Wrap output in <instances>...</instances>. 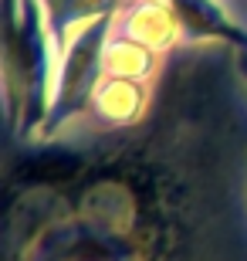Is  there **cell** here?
<instances>
[{
  "label": "cell",
  "mask_w": 247,
  "mask_h": 261,
  "mask_svg": "<svg viewBox=\"0 0 247 261\" xmlns=\"http://www.w3.org/2000/svg\"><path fill=\"white\" fill-rule=\"evenodd\" d=\"M240 48L162 55L139 122L7 143L0 261H247Z\"/></svg>",
  "instance_id": "obj_1"
},
{
  "label": "cell",
  "mask_w": 247,
  "mask_h": 261,
  "mask_svg": "<svg viewBox=\"0 0 247 261\" xmlns=\"http://www.w3.org/2000/svg\"><path fill=\"white\" fill-rule=\"evenodd\" d=\"M162 65V55L149 51L146 44L125 38V34H108L102 51V71L112 78H132V82H152Z\"/></svg>",
  "instance_id": "obj_7"
},
{
  "label": "cell",
  "mask_w": 247,
  "mask_h": 261,
  "mask_svg": "<svg viewBox=\"0 0 247 261\" xmlns=\"http://www.w3.org/2000/svg\"><path fill=\"white\" fill-rule=\"evenodd\" d=\"M112 31L146 44L156 55H170L183 44V28L170 0H129L115 14Z\"/></svg>",
  "instance_id": "obj_4"
},
{
  "label": "cell",
  "mask_w": 247,
  "mask_h": 261,
  "mask_svg": "<svg viewBox=\"0 0 247 261\" xmlns=\"http://www.w3.org/2000/svg\"><path fill=\"white\" fill-rule=\"evenodd\" d=\"M149 102H152V82L102 75L95 95H92V106L81 119H88L92 126L102 129H122L139 122L149 112Z\"/></svg>",
  "instance_id": "obj_5"
},
{
  "label": "cell",
  "mask_w": 247,
  "mask_h": 261,
  "mask_svg": "<svg viewBox=\"0 0 247 261\" xmlns=\"http://www.w3.org/2000/svg\"><path fill=\"white\" fill-rule=\"evenodd\" d=\"M58 48L41 0H4V116L7 143L38 136L51 106Z\"/></svg>",
  "instance_id": "obj_2"
},
{
  "label": "cell",
  "mask_w": 247,
  "mask_h": 261,
  "mask_svg": "<svg viewBox=\"0 0 247 261\" xmlns=\"http://www.w3.org/2000/svg\"><path fill=\"white\" fill-rule=\"evenodd\" d=\"M183 28V41H227L247 51V34L227 17L220 0H170Z\"/></svg>",
  "instance_id": "obj_6"
},
{
  "label": "cell",
  "mask_w": 247,
  "mask_h": 261,
  "mask_svg": "<svg viewBox=\"0 0 247 261\" xmlns=\"http://www.w3.org/2000/svg\"><path fill=\"white\" fill-rule=\"evenodd\" d=\"M115 17H98L92 24H81L78 31H71L61 58L54 68V82H51V106L48 119L41 126L38 136H54L65 126H71L75 119H81L92 106L98 82H102V51L105 41L112 34Z\"/></svg>",
  "instance_id": "obj_3"
},
{
  "label": "cell",
  "mask_w": 247,
  "mask_h": 261,
  "mask_svg": "<svg viewBox=\"0 0 247 261\" xmlns=\"http://www.w3.org/2000/svg\"><path fill=\"white\" fill-rule=\"evenodd\" d=\"M41 7H44V17H51V14L61 7V0H41Z\"/></svg>",
  "instance_id": "obj_8"
},
{
  "label": "cell",
  "mask_w": 247,
  "mask_h": 261,
  "mask_svg": "<svg viewBox=\"0 0 247 261\" xmlns=\"http://www.w3.org/2000/svg\"><path fill=\"white\" fill-rule=\"evenodd\" d=\"M237 61H240V71H244V78H247V51L240 48V55H237Z\"/></svg>",
  "instance_id": "obj_9"
}]
</instances>
